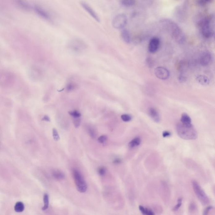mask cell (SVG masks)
I'll list each match as a JSON object with an SVG mask.
<instances>
[{"label":"cell","mask_w":215,"mask_h":215,"mask_svg":"<svg viewBox=\"0 0 215 215\" xmlns=\"http://www.w3.org/2000/svg\"><path fill=\"white\" fill-rule=\"evenodd\" d=\"M212 56L209 52H204L200 58V63L203 66H207L211 62Z\"/></svg>","instance_id":"obj_13"},{"label":"cell","mask_w":215,"mask_h":215,"mask_svg":"<svg viewBox=\"0 0 215 215\" xmlns=\"http://www.w3.org/2000/svg\"><path fill=\"white\" fill-rule=\"evenodd\" d=\"M33 9L37 15L45 20L49 21L51 19L50 14L45 9L38 5H35Z\"/></svg>","instance_id":"obj_8"},{"label":"cell","mask_w":215,"mask_h":215,"mask_svg":"<svg viewBox=\"0 0 215 215\" xmlns=\"http://www.w3.org/2000/svg\"><path fill=\"white\" fill-rule=\"evenodd\" d=\"M52 174L53 177L57 180H62L65 178L64 174L62 172L56 170L52 172Z\"/></svg>","instance_id":"obj_18"},{"label":"cell","mask_w":215,"mask_h":215,"mask_svg":"<svg viewBox=\"0 0 215 215\" xmlns=\"http://www.w3.org/2000/svg\"><path fill=\"white\" fill-rule=\"evenodd\" d=\"M81 124V118H74V124L75 128H78Z\"/></svg>","instance_id":"obj_31"},{"label":"cell","mask_w":215,"mask_h":215,"mask_svg":"<svg viewBox=\"0 0 215 215\" xmlns=\"http://www.w3.org/2000/svg\"><path fill=\"white\" fill-rule=\"evenodd\" d=\"M127 17L124 14H119L114 17L112 25L114 28L123 29L127 24Z\"/></svg>","instance_id":"obj_6"},{"label":"cell","mask_w":215,"mask_h":215,"mask_svg":"<svg viewBox=\"0 0 215 215\" xmlns=\"http://www.w3.org/2000/svg\"><path fill=\"white\" fill-rule=\"evenodd\" d=\"M43 120L46 122H50V118L48 116H45L43 118Z\"/></svg>","instance_id":"obj_39"},{"label":"cell","mask_w":215,"mask_h":215,"mask_svg":"<svg viewBox=\"0 0 215 215\" xmlns=\"http://www.w3.org/2000/svg\"><path fill=\"white\" fill-rule=\"evenodd\" d=\"M122 120L124 122H129L132 120V116L128 114H124L121 116Z\"/></svg>","instance_id":"obj_26"},{"label":"cell","mask_w":215,"mask_h":215,"mask_svg":"<svg viewBox=\"0 0 215 215\" xmlns=\"http://www.w3.org/2000/svg\"><path fill=\"white\" fill-rule=\"evenodd\" d=\"M172 135V133L169 131H164L163 132V138H167V137H169Z\"/></svg>","instance_id":"obj_33"},{"label":"cell","mask_w":215,"mask_h":215,"mask_svg":"<svg viewBox=\"0 0 215 215\" xmlns=\"http://www.w3.org/2000/svg\"><path fill=\"white\" fill-rule=\"evenodd\" d=\"M141 140L139 137H136L134 138L129 143V147L130 148H134L139 146L141 143Z\"/></svg>","instance_id":"obj_19"},{"label":"cell","mask_w":215,"mask_h":215,"mask_svg":"<svg viewBox=\"0 0 215 215\" xmlns=\"http://www.w3.org/2000/svg\"><path fill=\"white\" fill-rule=\"evenodd\" d=\"M81 6L88 13V14L91 16L94 20L97 22L100 21L99 17L97 15V13L95 11V10L92 8L86 2H81Z\"/></svg>","instance_id":"obj_9"},{"label":"cell","mask_w":215,"mask_h":215,"mask_svg":"<svg viewBox=\"0 0 215 215\" xmlns=\"http://www.w3.org/2000/svg\"><path fill=\"white\" fill-rule=\"evenodd\" d=\"M14 2L16 6L23 11L29 12L32 9L31 4L27 0H14Z\"/></svg>","instance_id":"obj_12"},{"label":"cell","mask_w":215,"mask_h":215,"mask_svg":"<svg viewBox=\"0 0 215 215\" xmlns=\"http://www.w3.org/2000/svg\"><path fill=\"white\" fill-rule=\"evenodd\" d=\"M88 132L89 136L92 138H95L96 137V131L94 130L93 128L90 127H88Z\"/></svg>","instance_id":"obj_25"},{"label":"cell","mask_w":215,"mask_h":215,"mask_svg":"<svg viewBox=\"0 0 215 215\" xmlns=\"http://www.w3.org/2000/svg\"><path fill=\"white\" fill-rule=\"evenodd\" d=\"M155 74L157 77L162 80H167L170 76L169 71L163 67H159L155 68Z\"/></svg>","instance_id":"obj_10"},{"label":"cell","mask_w":215,"mask_h":215,"mask_svg":"<svg viewBox=\"0 0 215 215\" xmlns=\"http://www.w3.org/2000/svg\"><path fill=\"white\" fill-rule=\"evenodd\" d=\"M160 44V40L159 38L156 37L152 38L149 43V52L152 53H155L158 51Z\"/></svg>","instance_id":"obj_11"},{"label":"cell","mask_w":215,"mask_h":215,"mask_svg":"<svg viewBox=\"0 0 215 215\" xmlns=\"http://www.w3.org/2000/svg\"><path fill=\"white\" fill-rule=\"evenodd\" d=\"M182 198H179L177 201V204L176 205V206H174L173 209V211H177L178 209L182 205Z\"/></svg>","instance_id":"obj_27"},{"label":"cell","mask_w":215,"mask_h":215,"mask_svg":"<svg viewBox=\"0 0 215 215\" xmlns=\"http://www.w3.org/2000/svg\"><path fill=\"white\" fill-rule=\"evenodd\" d=\"M121 37L122 39L124 42L127 43H131L132 38L130 32L127 30L125 29H123L121 32Z\"/></svg>","instance_id":"obj_15"},{"label":"cell","mask_w":215,"mask_h":215,"mask_svg":"<svg viewBox=\"0 0 215 215\" xmlns=\"http://www.w3.org/2000/svg\"><path fill=\"white\" fill-rule=\"evenodd\" d=\"M44 206L42 208L43 211L47 210L49 206V197L47 194H45L43 197Z\"/></svg>","instance_id":"obj_23"},{"label":"cell","mask_w":215,"mask_h":215,"mask_svg":"<svg viewBox=\"0 0 215 215\" xmlns=\"http://www.w3.org/2000/svg\"><path fill=\"white\" fill-rule=\"evenodd\" d=\"M161 24L175 41L180 44L184 42L185 40L184 33L176 23L171 19H166L161 21Z\"/></svg>","instance_id":"obj_1"},{"label":"cell","mask_w":215,"mask_h":215,"mask_svg":"<svg viewBox=\"0 0 215 215\" xmlns=\"http://www.w3.org/2000/svg\"><path fill=\"white\" fill-rule=\"evenodd\" d=\"M196 81L200 84L202 85H208L210 83V80L209 78L205 75H199L196 78Z\"/></svg>","instance_id":"obj_16"},{"label":"cell","mask_w":215,"mask_h":215,"mask_svg":"<svg viewBox=\"0 0 215 215\" xmlns=\"http://www.w3.org/2000/svg\"><path fill=\"white\" fill-rule=\"evenodd\" d=\"M196 209V206H195V204L192 203L191 205H190V207H189V209L191 210V211L195 210Z\"/></svg>","instance_id":"obj_38"},{"label":"cell","mask_w":215,"mask_h":215,"mask_svg":"<svg viewBox=\"0 0 215 215\" xmlns=\"http://www.w3.org/2000/svg\"><path fill=\"white\" fill-rule=\"evenodd\" d=\"M24 209V205L21 202H17L14 206V210L16 212H22Z\"/></svg>","instance_id":"obj_21"},{"label":"cell","mask_w":215,"mask_h":215,"mask_svg":"<svg viewBox=\"0 0 215 215\" xmlns=\"http://www.w3.org/2000/svg\"><path fill=\"white\" fill-rule=\"evenodd\" d=\"M53 137L55 141H58L60 139V137L56 129H53Z\"/></svg>","instance_id":"obj_28"},{"label":"cell","mask_w":215,"mask_h":215,"mask_svg":"<svg viewBox=\"0 0 215 215\" xmlns=\"http://www.w3.org/2000/svg\"><path fill=\"white\" fill-rule=\"evenodd\" d=\"M192 187L194 192L197 198L203 205H206L210 203V200L204 190L196 181L192 182Z\"/></svg>","instance_id":"obj_5"},{"label":"cell","mask_w":215,"mask_h":215,"mask_svg":"<svg viewBox=\"0 0 215 215\" xmlns=\"http://www.w3.org/2000/svg\"><path fill=\"white\" fill-rule=\"evenodd\" d=\"M76 88V85L74 83H70L67 85L66 89L67 91L70 92L73 91Z\"/></svg>","instance_id":"obj_30"},{"label":"cell","mask_w":215,"mask_h":215,"mask_svg":"<svg viewBox=\"0 0 215 215\" xmlns=\"http://www.w3.org/2000/svg\"><path fill=\"white\" fill-rule=\"evenodd\" d=\"M70 115L73 118H81V114L77 110H74L68 112Z\"/></svg>","instance_id":"obj_24"},{"label":"cell","mask_w":215,"mask_h":215,"mask_svg":"<svg viewBox=\"0 0 215 215\" xmlns=\"http://www.w3.org/2000/svg\"><path fill=\"white\" fill-rule=\"evenodd\" d=\"M179 81H180V82H185L186 81L187 78L185 76H184L183 75H181V76H180V77H179Z\"/></svg>","instance_id":"obj_36"},{"label":"cell","mask_w":215,"mask_h":215,"mask_svg":"<svg viewBox=\"0 0 215 215\" xmlns=\"http://www.w3.org/2000/svg\"><path fill=\"white\" fill-rule=\"evenodd\" d=\"M139 211H141L143 215H153L155 214L151 210L144 207L142 205H139Z\"/></svg>","instance_id":"obj_20"},{"label":"cell","mask_w":215,"mask_h":215,"mask_svg":"<svg viewBox=\"0 0 215 215\" xmlns=\"http://www.w3.org/2000/svg\"><path fill=\"white\" fill-rule=\"evenodd\" d=\"M120 3L124 6L130 7L134 4V0H119Z\"/></svg>","instance_id":"obj_22"},{"label":"cell","mask_w":215,"mask_h":215,"mask_svg":"<svg viewBox=\"0 0 215 215\" xmlns=\"http://www.w3.org/2000/svg\"><path fill=\"white\" fill-rule=\"evenodd\" d=\"M108 138L106 135H102L100 136L97 139L98 142L100 143H104L107 140Z\"/></svg>","instance_id":"obj_32"},{"label":"cell","mask_w":215,"mask_h":215,"mask_svg":"<svg viewBox=\"0 0 215 215\" xmlns=\"http://www.w3.org/2000/svg\"><path fill=\"white\" fill-rule=\"evenodd\" d=\"M147 64L148 66L150 67H152L153 66V62L152 61L151 59V58H148L147 59Z\"/></svg>","instance_id":"obj_35"},{"label":"cell","mask_w":215,"mask_h":215,"mask_svg":"<svg viewBox=\"0 0 215 215\" xmlns=\"http://www.w3.org/2000/svg\"><path fill=\"white\" fill-rule=\"evenodd\" d=\"M122 161L120 159H118V158H117L114 160L113 163L116 164H120L121 163Z\"/></svg>","instance_id":"obj_37"},{"label":"cell","mask_w":215,"mask_h":215,"mask_svg":"<svg viewBox=\"0 0 215 215\" xmlns=\"http://www.w3.org/2000/svg\"><path fill=\"white\" fill-rule=\"evenodd\" d=\"M176 129L178 134L182 139L194 140L197 138V131L192 124L186 125L181 122L177 124Z\"/></svg>","instance_id":"obj_2"},{"label":"cell","mask_w":215,"mask_h":215,"mask_svg":"<svg viewBox=\"0 0 215 215\" xmlns=\"http://www.w3.org/2000/svg\"><path fill=\"white\" fill-rule=\"evenodd\" d=\"M149 115L150 117L154 122L157 123H159L160 121V117L157 110L155 108L153 107L150 108L148 110Z\"/></svg>","instance_id":"obj_14"},{"label":"cell","mask_w":215,"mask_h":215,"mask_svg":"<svg viewBox=\"0 0 215 215\" xmlns=\"http://www.w3.org/2000/svg\"><path fill=\"white\" fill-rule=\"evenodd\" d=\"M72 174L78 191L81 193L85 192L87 191L88 186L82 174L79 171L75 169L73 170Z\"/></svg>","instance_id":"obj_3"},{"label":"cell","mask_w":215,"mask_h":215,"mask_svg":"<svg viewBox=\"0 0 215 215\" xmlns=\"http://www.w3.org/2000/svg\"><path fill=\"white\" fill-rule=\"evenodd\" d=\"M211 18H207L203 20L201 24V31L205 38H211L213 35L214 31Z\"/></svg>","instance_id":"obj_4"},{"label":"cell","mask_w":215,"mask_h":215,"mask_svg":"<svg viewBox=\"0 0 215 215\" xmlns=\"http://www.w3.org/2000/svg\"><path fill=\"white\" fill-rule=\"evenodd\" d=\"M181 122L184 125H192L191 118L186 113L182 114L181 118Z\"/></svg>","instance_id":"obj_17"},{"label":"cell","mask_w":215,"mask_h":215,"mask_svg":"<svg viewBox=\"0 0 215 215\" xmlns=\"http://www.w3.org/2000/svg\"><path fill=\"white\" fill-rule=\"evenodd\" d=\"M71 49L75 53H81L85 49L86 45L85 43L80 39H74L69 44Z\"/></svg>","instance_id":"obj_7"},{"label":"cell","mask_w":215,"mask_h":215,"mask_svg":"<svg viewBox=\"0 0 215 215\" xmlns=\"http://www.w3.org/2000/svg\"><path fill=\"white\" fill-rule=\"evenodd\" d=\"M97 172L100 176H104L106 173V169L104 167H99L97 169Z\"/></svg>","instance_id":"obj_29"},{"label":"cell","mask_w":215,"mask_h":215,"mask_svg":"<svg viewBox=\"0 0 215 215\" xmlns=\"http://www.w3.org/2000/svg\"><path fill=\"white\" fill-rule=\"evenodd\" d=\"M213 208V206H208L207 208H206V209H205V210L204 211V213H203V214L207 215L208 214V213H209V211H210V210H211V209H212Z\"/></svg>","instance_id":"obj_34"}]
</instances>
